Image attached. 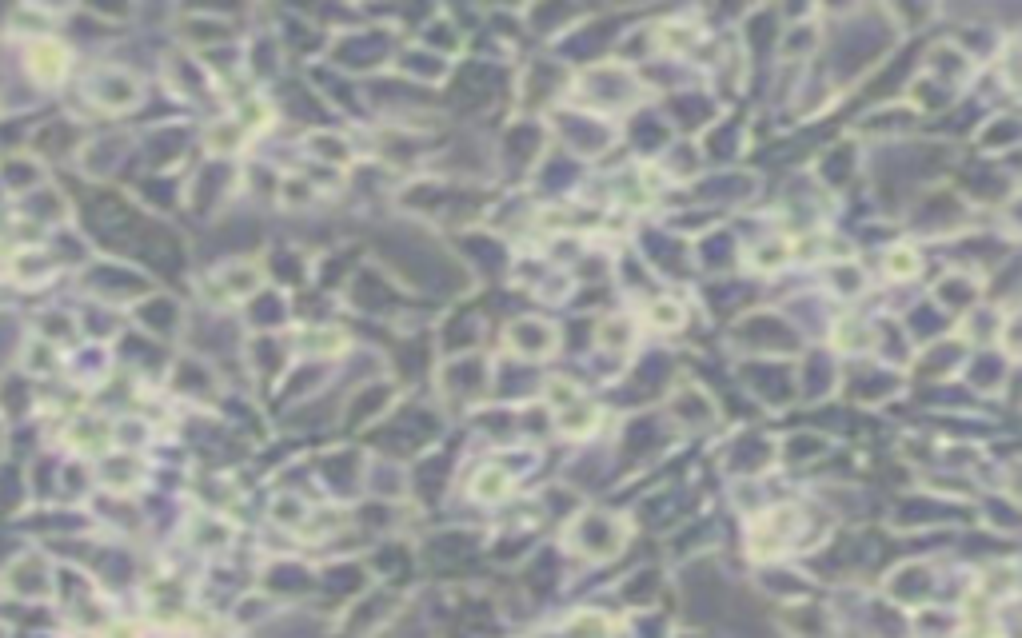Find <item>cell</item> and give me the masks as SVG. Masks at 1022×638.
Here are the masks:
<instances>
[{
    "mask_svg": "<svg viewBox=\"0 0 1022 638\" xmlns=\"http://www.w3.org/2000/svg\"><path fill=\"white\" fill-rule=\"evenodd\" d=\"M104 638H136V635H132V631H128V627H112V631H108V635H104Z\"/></svg>",
    "mask_w": 1022,
    "mask_h": 638,
    "instance_id": "7a4b0ae2",
    "label": "cell"
},
{
    "mask_svg": "<svg viewBox=\"0 0 1022 638\" xmlns=\"http://www.w3.org/2000/svg\"><path fill=\"white\" fill-rule=\"evenodd\" d=\"M64 48L60 44H36L32 52H28V68L44 80V84H56L60 76H64Z\"/></svg>",
    "mask_w": 1022,
    "mask_h": 638,
    "instance_id": "6da1fadb",
    "label": "cell"
}]
</instances>
